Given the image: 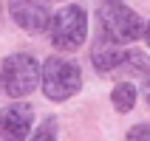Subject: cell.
<instances>
[{
	"mask_svg": "<svg viewBox=\"0 0 150 141\" xmlns=\"http://www.w3.org/2000/svg\"><path fill=\"white\" fill-rule=\"evenodd\" d=\"M99 17V28H102V40L113 42V45H125L142 37L144 23L130 6H125L122 0H102L96 8Z\"/></svg>",
	"mask_w": 150,
	"mask_h": 141,
	"instance_id": "obj_1",
	"label": "cell"
},
{
	"mask_svg": "<svg viewBox=\"0 0 150 141\" xmlns=\"http://www.w3.org/2000/svg\"><path fill=\"white\" fill-rule=\"evenodd\" d=\"M40 79H42V93L51 102H65L71 99L79 88H82V71L76 62L62 57H48L40 68Z\"/></svg>",
	"mask_w": 150,
	"mask_h": 141,
	"instance_id": "obj_2",
	"label": "cell"
},
{
	"mask_svg": "<svg viewBox=\"0 0 150 141\" xmlns=\"http://www.w3.org/2000/svg\"><path fill=\"white\" fill-rule=\"evenodd\" d=\"M40 82V62L31 54H11L3 59L0 68V90L11 99H23L37 88Z\"/></svg>",
	"mask_w": 150,
	"mask_h": 141,
	"instance_id": "obj_3",
	"label": "cell"
},
{
	"mask_svg": "<svg viewBox=\"0 0 150 141\" xmlns=\"http://www.w3.org/2000/svg\"><path fill=\"white\" fill-rule=\"evenodd\" d=\"M51 45L57 51H76L88 37V14L82 6H71L59 8L57 14H51Z\"/></svg>",
	"mask_w": 150,
	"mask_h": 141,
	"instance_id": "obj_4",
	"label": "cell"
},
{
	"mask_svg": "<svg viewBox=\"0 0 150 141\" xmlns=\"http://www.w3.org/2000/svg\"><path fill=\"white\" fill-rule=\"evenodd\" d=\"M8 14H11V20L28 34L45 31L48 23H51L48 6H45L42 0H8Z\"/></svg>",
	"mask_w": 150,
	"mask_h": 141,
	"instance_id": "obj_5",
	"label": "cell"
},
{
	"mask_svg": "<svg viewBox=\"0 0 150 141\" xmlns=\"http://www.w3.org/2000/svg\"><path fill=\"white\" fill-rule=\"evenodd\" d=\"M34 121V110L25 102H14L0 110V141H25Z\"/></svg>",
	"mask_w": 150,
	"mask_h": 141,
	"instance_id": "obj_6",
	"label": "cell"
},
{
	"mask_svg": "<svg viewBox=\"0 0 150 141\" xmlns=\"http://www.w3.org/2000/svg\"><path fill=\"white\" fill-rule=\"evenodd\" d=\"M122 57H125V51L113 45L108 40H96V45L91 48V62L93 68L99 71V74H110V71H116L122 65Z\"/></svg>",
	"mask_w": 150,
	"mask_h": 141,
	"instance_id": "obj_7",
	"label": "cell"
},
{
	"mask_svg": "<svg viewBox=\"0 0 150 141\" xmlns=\"http://www.w3.org/2000/svg\"><path fill=\"white\" fill-rule=\"evenodd\" d=\"M110 102H113V107H116L119 113L133 110V105H136V88L130 82H119L116 88H113V93H110Z\"/></svg>",
	"mask_w": 150,
	"mask_h": 141,
	"instance_id": "obj_8",
	"label": "cell"
},
{
	"mask_svg": "<svg viewBox=\"0 0 150 141\" xmlns=\"http://www.w3.org/2000/svg\"><path fill=\"white\" fill-rule=\"evenodd\" d=\"M119 68H125L127 74H150V57L144 51H125Z\"/></svg>",
	"mask_w": 150,
	"mask_h": 141,
	"instance_id": "obj_9",
	"label": "cell"
},
{
	"mask_svg": "<svg viewBox=\"0 0 150 141\" xmlns=\"http://www.w3.org/2000/svg\"><path fill=\"white\" fill-rule=\"evenodd\" d=\"M54 127H57V121H54V119H45V121L40 124V130H37V133H34L28 141H57Z\"/></svg>",
	"mask_w": 150,
	"mask_h": 141,
	"instance_id": "obj_10",
	"label": "cell"
},
{
	"mask_svg": "<svg viewBox=\"0 0 150 141\" xmlns=\"http://www.w3.org/2000/svg\"><path fill=\"white\" fill-rule=\"evenodd\" d=\"M127 141H150V124H136L127 130Z\"/></svg>",
	"mask_w": 150,
	"mask_h": 141,
	"instance_id": "obj_11",
	"label": "cell"
},
{
	"mask_svg": "<svg viewBox=\"0 0 150 141\" xmlns=\"http://www.w3.org/2000/svg\"><path fill=\"white\" fill-rule=\"evenodd\" d=\"M144 102H147V107H150V76L144 79Z\"/></svg>",
	"mask_w": 150,
	"mask_h": 141,
	"instance_id": "obj_12",
	"label": "cell"
},
{
	"mask_svg": "<svg viewBox=\"0 0 150 141\" xmlns=\"http://www.w3.org/2000/svg\"><path fill=\"white\" fill-rule=\"evenodd\" d=\"M142 34H144V40H147V45H150V23H147V28H144Z\"/></svg>",
	"mask_w": 150,
	"mask_h": 141,
	"instance_id": "obj_13",
	"label": "cell"
}]
</instances>
